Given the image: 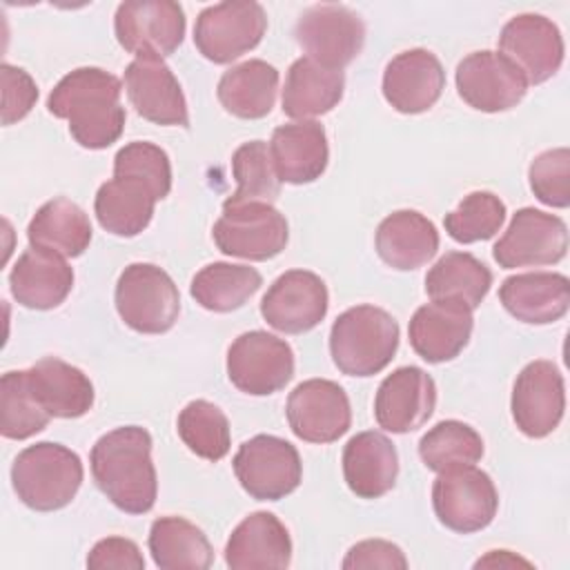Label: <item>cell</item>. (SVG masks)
<instances>
[{"label":"cell","instance_id":"603a6c76","mask_svg":"<svg viewBox=\"0 0 570 570\" xmlns=\"http://www.w3.org/2000/svg\"><path fill=\"white\" fill-rule=\"evenodd\" d=\"M292 561V539L285 523L272 512H252L229 534L225 563L232 570L287 568Z\"/></svg>","mask_w":570,"mask_h":570},{"label":"cell","instance_id":"1f68e13d","mask_svg":"<svg viewBox=\"0 0 570 570\" xmlns=\"http://www.w3.org/2000/svg\"><path fill=\"white\" fill-rule=\"evenodd\" d=\"M278 91V69L265 60H245L229 67L218 80V100L236 118L258 120L265 118Z\"/></svg>","mask_w":570,"mask_h":570},{"label":"cell","instance_id":"7a4b0ae2","mask_svg":"<svg viewBox=\"0 0 570 570\" xmlns=\"http://www.w3.org/2000/svg\"><path fill=\"white\" fill-rule=\"evenodd\" d=\"M91 474L100 492L127 514H145L158 494L151 461V434L140 425H125L102 434L89 454Z\"/></svg>","mask_w":570,"mask_h":570},{"label":"cell","instance_id":"8992f818","mask_svg":"<svg viewBox=\"0 0 570 570\" xmlns=\"http://www.w3.org/2000/svg\"><path fill=\"white\" fill-rule=\"evenodd\" d=\"M234 474L243 490L258 501H278L292 494L303 479L298 450L274 434H256L234 454Z\"/></svg>","mask_w":570,"mask_h":570},{"label":"cell","instance_id":"f1b7e54d","mask_svg":"<svg viewBox=\"0 0 570 570\" xmlns=\"http://www.w3.org/2000/svg\"><path fill=\"white\" fill-rule=\"evenodd\" d=\"M374 245L385 265L410 272L425 265L436 254L439 232L421 212L399 209L379 223Z\"/></svg>","mask_w":570,"mask_h":570},{"label":"cell","instance_id":"60d3db41","mask_svg":"<svg viewBox=\"0 0 570 570\" xmlns=\"http://www.w3.org/2000/svg\"><path fill=\"white\" fill-rule=\"evenodd\" d=\"M505 220V205L492 191H470L454 212L445 214L443 225L450 238L470 245L492 238Z\"/></svg>","mask_w":570,"mask_h":570},{"label":"cell","instance_id":"5b68a950","mask_svg":"<svg viewBox=\"0 0 570 570\" xmlns=\"http://www.w3.org/2000/svg\"><path fill=\"white\" fill-rule=\"evenodd\" d=\"M116 309L138 334H165L180 314V294L171 276L151 263L127 265L116 283Z\"/></svg>","mask_w":570,"mask_h":570},{"label":"cell","instance_id":"f35d334b","mask_svg":"<svg viewBox=\"0 0 570 570\" xmlns=\"http://www.w3.org/2000/svg\"><path fill=\"white\" fill-rule=\"evenodd\" d=\"M176 428L183 443L205 461H220L229 452V421L218 405L205 399L189 401L180 410Z\"/></svg>","mask_w":570,"mask_h":570},{"label":"cell","instance_id":"f546056e","mask_svg":"<svg viewBox=\"0 0 570 570\" xmlns=\"http://www.w3.org/2000/svg\"><path fill=\"white\" fill-rule=\"evenodd\" d=\"M343 89V71L323 67L316 60L303 56L287 69L283 87V114L298 120L323 116L341 102Z\"/></svg>","mask_w":570,"mask_h":570},{"label":"cell","instance_id":"b9f144b4","mask_svg":"<svg viewBox=\"0 0 570 570\" xmlns=\"http://www.w3.org/2000/svg\"><path fill=\"white\" fill-rule=\"evenodd\" d=\"M114 176H131L142 180L158 200L171 189V165L165 149L147 140H134L114 156Z\"/></svg>","mask_w":570,"mask_h":570},{"label":"cell","instance_id":"ffe728a7","mask_svg":"<svg viewBox=\"0 0 570 570\" xmlns=\"http://www.w3.org/2000/svg\"><path fill=\"white\" fill-rule=\"evenodd\" d=\"M125 91L134 109L163 127H187L189 111L183 87L163 58L140 56L125 69Z\"/></svg>","mask_w":570,"mask_h":570},{"label":"cell","instance_id":"4fadbf2b","mask_svg":"<svg viewBox=\"0 0 570 570\" xmlns=\"http://www.w3.org/2000/svg\"><path fill=\"white\" fill-rule=\"evenodd\" d=\"M568 227L548 212L521 207L512 216L505 234L492 247V256L503 269L554 265L566 256Z\"/></svg>","mask_w":570,"mask_h":570},{"label":"cell","instance_id":"cb8c5ba5","mask_svg":"<svg viewBox=\"0 0 570 570\" xmlns=\"http://www.w3.org/2000/svg\"><path fill=\"white\" fill-rule=\"evenodd\" d=\"M13 298L29 309L58 307L73 287V269L58 252L29 245L9 274Z\"/></svg>","mask_w":570,"mask_h":570},{"label":"cell","instance_id":"7bdbcfd3","mask_svg":"<svg viewBox=\"0 0 570 570\" xmlns=\"http://www.w3.org/2000/svg\"><path fill=\"white\" fill-rule=\"evenodd\" d=\"M532 194L548 207L563 209L570 205V151L557 147L541 151L528 169Z\"/></svg>","mask_w":570,"mask_h":570},{"label":"cell","instance_id":"2e32d148","mask_svg":"<svg viewBox=\"0 0 570 570\" xmlns=\"http://www.w3.org/2000/svg\"><path fill=\"white\" fill-rule=\"evenodd\" d=\"M330 294L325 281L307 269L281 274L261 301V316L283 334L314 330L327 314Z\"/></svg>","mask_w":570,"mask_h":570},{"label":"cell","instance_id":"d590c367","mask_svg":"<svg viewBox=\"0 0 570 570\" xmlns=\"http://www.w3.org/2000/svg\"><path fill=\"white\" fill-rule=\"evenodd\" d=\"M263 285V276L249 265L209 263L191 278V298L209 312H232L243 307Z\"/></svg>","mask_w":570,"mask_h":570},{"label":"cell","instance_id":"ba28073f","mask_svg":"<svg viewBox=\"0 0 570 570\" xmlns=\"http://www.w3.org/2000/svg\"><path fill=\"white\" fill-rule=\"evenodd\" d=\"M267 13L254 2H218L205 7L194 24L196 49L216 65L252 51L265 36Z\"/></svg>","mask_w":570,"mask_h":570},{"label":"cell","instance_id":"8d00e7d4","mask_svg":"<svg viewBox=\"0 0 570 570\" xmlns=\"http://www.w3.org/2000/svg\"><path fill=\"white\" fill-rule=\"evenodd\" d=\"M232 174L236 178V191L223 203V207H238L249 203L272 205L281 194V180L276 176L269 147L263 140L243 142L234 151Z\"/></svg>","mask_w":570,"mask_h":570},{"label":"cell","instance_id":"8fae6325","mask_svg":"<svg viewBox=\"0 0 570 570\" xmlns=\"http://www.w3.org/2000/svg\"><path fill=\"white\" fill-rule=\"evenodd\" d=\"M216 247L227 256L269 261L278 256L289 238L285 216L267 203L223 207L212 229Z\"/></svg>","mask_w":570,"mask_h":570},{"label":"cell","instance_id":"d4e9b609","mask_svg":"<svg viewBox=\"0 0 570 570\" xmlns=\"http://www.w3.org/2000/svg\"><path fill=\"white\" fill-rule=\"evenodd\" d=\"M269 156L281 183H314L330 160L323 125L316 120H298L276 127L269 140Z\"/></svg>","mask_w":570,"mask_h":570},{"label":"cell","instance_id":"e575fe53","mask_svg":"<svg viewBox=\"0 0 570 570\" xmlns=\"http://www.w3.org/2000/svg\"><path fill=\"white\" fill-rule=\"evenodd\" d=\"M492 285V272L468 252L443 254L425 276V292L432 301H459L472 312L481 305Z\"/></svg>","mask_w":570,"mask_h":570},{"label":"cell","instance_id":"7402d4cb","mask_svg":"<svg viewBox=\"0 0 570 570\" xmlns=\"http://www.w3.org/2000/svg\"><path fill=\"white\" fill-rule=\"evenodd\" d=\"M474 327L472 309L459 301H432L421 305L407 325L412 350L428 363L456 358Z\"/></svg>","mask_w":570,"mask_h":570},{"label":"cell","instance_id":"4316f807","mask_svg":"<svg viewBox=\"0 0 570 570\" xmlns=\"http://www.w3.org/2000/svg\"><path fill=\"white\" fill-rule=\"evenodd\" d=\"M399 474V454L394 443L376 432L354 434L343 450V476L358 499H379L387 494Z\"/></svg>","mask_w":570,"mask_h":570},{"label":"cell","instance_id":"4dcf8cb0","mask_svg":"<svg viewBox=\"0 0 570 570\" xmlns=\"http://www.w3.org/2000/svg\"><path fill=\"white\" fill-rule=\"evenodd\" d=\"M156 194L138 178L114 176L98 187L94 212L102 229L114 236H138L154 216Z\"/></svg>","mask_w":570,"mask_h":570},{"label":"cell","instance_id":"bcb514c9","mask_svg":"<svg viewBox=\"0 0 570 570\" xmlns=\"http://www.w3.org/2000/svg\"><path fill=\"white\" fill-rule=\"evenodd\" d=\"M87 568L91 570H109V568H118V570H142L145 568V559L138 550V546L131 539L125 537H107L100 539L89 557H87Z\"/></svg>","mask_w":570,"mask_h":570},{"label":"cell","instance_id":"5bb4252c","mask_svg":"<svg viewBox=\"0 0 570 570\" xmlns=\"http://www.w3.org/2000/svg\"><path fill=\"white\" fill-rule=\"evenodd\" d=\"M292 432L307 443L338 441L352 423V407L345 390L330 379L298 383L285 405Z\"/></svg>","mask_w":570,"mask_h":570},{"label":"cell","instance_id":"ac0fdd59","mask_svg":"<svg viewBox=\"0 0 570 570\" xmlns=\"http://www.w3.org/2000/svg\"><path fill=\"white\" fill-rule=\"evenodd\" d=\"M517 428L530 439H543L557 430L566 410V385L552 361L528 363L512 387L510 401Z\"/></svg>","mask_w":570,"mask_h":570},{"label":"cell","instance_id":"f6af8a7d","mask_svg":"<svg viewBox=\"0 0 570 570\" xmlns=\"http://www.w3.org/2000/svg\"><path fill=\"white\" fill-rule=\"evenodd\" d=\"M345 570H358V568H407V559L403 550L385 539H365L352 546L343 559Z\"/></svg>","mask_w":570,"mask_h":570},{"label":"cell","instance_id":"e0dca14e","mask_svg":"<svg viewBox=\"0 0 570 570\" xmlns=\"http://www.w3.org/2000/svg\"><path fill=\"white\" fill-rule=\"evenodd\" d=\"M501 56L519 67L528 85L550 80L563 62V38L559 27L541 13L510 18L499 36Z\"/></svg>","mask_w":570,"mask_h":570},{"label":"cell","instance_id":"9a60e30c","mask_svg":"<svg viewBox=\"0 0 570 570\" xmlns=\"http://www.w3.org/2000/svg\"><path fill=\"white\" fill-rule=\"evenodd\" d=\"M456 91L476 111L497 114L517 107L528 82L517 65L497 51H472L456 65Z\"/></svg>","mask_w":570,"mask_h":570},{"label":"cell","instance_id":"484cf974","mask_svg":"<svg viewBox=\"0 0 570 570\" xmlns=\"http://www.w3.org/2000/svg\"><path fill=\"white\" fill-rule=\"evenodd\" d=\"M499 301L517 321L548 325L568 312L570 283L557 272L514 274L501 283Z\"/></svg>","mask_w":570,"mask_h":570},{"label":"cell","instance_id":"9c48e42d","mask_svg":"<svg viewBox=\"0 0 570 570\" xmlns=\"http://www.w3.org/2000/svg\"><path fill=\"white\" fill-rule=\"evenodd\" d=\"M227 376L245 394H274L294 376V352L287 341L269 332H245L227 350Z\"/></svg>","mask_w":570,"mask_h":570},{"label":"cell","instance_id":"74e56055","mask_svg":"<svg viewBox=\"0 0 570 570\" xmlns=\"http://www.w3.org/2000/svg\"><path fill=\"white\" fill-rule=\"evenodd\" d=\"M419 456L432 472H445L461 465H474L483 456L481 434L463 421H441L419 441Z\"/></svg>","mask_w":570,"mask_h":570},{"label":"cell","instance_id":"836d02e7","mask_svg":"<svg viewBox=\"0 0 570 570\" xmlns=\"http://www.w3.org/2000/svg\"><path fill=\"white\" fill-rule=\"evenodd\" d=\"M149 552L163 570H205L214 561V550L205 532L183 517H160L151 523Z\"/></svg>","mask_w":570,"mask_h":570},{"label":"cell","instance_id":"ee69618b","mask_svg":"<svg viewBox=\"0 0 570 570\" xmlns=\"http://www.w3.org/2000/svg\"><path fill=\"white\" fill-rule=\"evenodd\" d=\"M2 78V125H13L22 120L38 100V87L33 78L9 62L0 67Z\"/></svg>","mask_w":570,"mask_h":570},{"label":"cell","instance_id":"52a82bcc","mask_svg":"<svg viewBox=\"0 0 570 570\" xmlns=\"http://www.w3.org/2000/svg\"><path fill=\"white\" fill-rule=\"evenodd\" d=\"M436 519L452 532L470 534L488 528L499 508V494L488 472L461 465L439 472L432 485Z\"/></svg>","mask_w":570,"mask_h":570},{"label":"cell","instance_id":"6da1fadb","mask_svg":"<svg viewBox=\"0 0 570 570\" xmlns=\"http://www.w3.org/2000/svg\"><path fill=\"white\" fill-rule=\"evenodd\" d=\"M120 94L122 82L114 73L100 67H80L51 89L47 109L69 122V131L80 147L105 149L125 129L127 114Z\"/></svg>","mask_w":570,"mask_h":570},{"label":"cell","instance_id":"277c9868","mask_svg":"<svg viewBox=\"0 0 570 570\" xmlns=\"http://www.w3.org/2000/svg\"><path fill=\"white\" fill-rule=\"evenodd\" d=\"M82 476L80 456L51 441L24 448L11 465L13 492L36 512H53L69 505L82 485Z\"/></svg>","mask_w":570,"mask_h":570},{"label":"cell","instance_id":"d6a6232c","mask_svg":"<svg viewBox=\"0 0 570 570\" xmlns=\"http://www.w3.org/2000/svg\"><path fill=\"white\" fill-rule=\"evenodd\" d=\"M29 245L58 252L65 258L80 256L91 243V223L80 205L69 198L45 203L27 227Z\"/></svg>","mask_w":570,"mask_h":570},{"label":"cell","instance_id":"d6986e66","mask_svg":"<svg viewBox=\"0 0 570 570\" xmlns=\"http://www.w3.org/2000/svg\"><path fill=\"white\" fill-rule=\"evenodd\" d=\"M436 407L434 379L416 367L403 365L387 374L374 396V419L392 434L419 430Z\"/></svg>","mask_w":570,"mask_h":570},{"label":"cell","instance_id":"44dd1931","mask_svg":"<svg viewBox=\"0 0 570 570\" xmlns=\"http://www.w3.org/2000/svg\"><path fill=\"white\" fill-rule=\"evenodd\" d=\"M443 87V65L428 49L401 51L383 71V96L399 114L428 111L441 98Z\"/></svg>","mask_w":570,"mask_h":570},{"label":"cell","instance_id":"7dc6e473","mask_svg":"<svg viewBox=\"0 0 570 570\" xmlns=\"http://www.w3.org/2000/svg\"><path fill=\"white\" fill-rule=\"evenodd\" d=\"M530 566L528 561H523V559H519V557H512L508 550H492L488 557H483V559H479L476 563H474V568H481V566Z\"/></svg>","mask_w":570,"mask_h":570},{"label":"cell","instance_id":"7c38bea8","mask_svg":"<svg viewBox=\"0 0 570 570\" xmlns=\"http://www.w3.org/2000/svg\"><path fill=\"white\" fill-rule=\"evenodd\" d=\"M114 31L120 47L136 58H165L185 38V11L174 0H127L116 9Z\"/></svg>","mask_w":570,"mask_h":570},{"label":"cell","instance_id":"30bf717a","mask_svg":"<svg viewBox=\"0 0 570 570\" xmlns=\"http://www.w3.org/2000/svg\"><path fill=\"white\" fill-rule=\"evenodd\" d=\"M294 36L307 58L341 71L361 53L365 24L345 4H314L296 20Z\"/></svg>","mask_w":570,"mask_h":570},{"label":"cell","instance_id":"3957f363","mask_svg":"<svg viewBox=\"0 0 570 570\" xmlns=\"http://www.w3.org/2000/svg\"><path fill=\"white\" fill-rule=\"evenodd\" d=\"M399 350V323L374 305H356L336 316L330 330V354L347 376H374Z\"/></svg>","mask_w":570,"mask_h":570},{"label":"cell","instance_id":"ab89813d","mask_svg":"<svg viewBox=\"0 0 570 570\" xmlns=\"http://www.w3.org/2000/svg\"><path fill=\"white\" fill-rule=\"evenodd\" d=\"M51 416L33 396L24 370H11L0 379V432L4 439L22 441L47 428Z\"/></svg>","mask_w":570,"mask_h":570},{"label":"cell","instance_id":"83f0119b","mask_svg":"<svg viewBox=\"0 0 570 570\" xmlns=\"http://www.w3.org/2000/svg\"><path fill=\"white\" fill-rule=\"evenodd\" d=\"M27 383L51 419H78L94 405V385L76 365L56 356L24 370Z\"/></svg>","mask_w":570,"mask_h":570}]
</instances>
